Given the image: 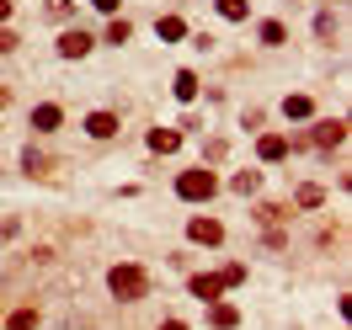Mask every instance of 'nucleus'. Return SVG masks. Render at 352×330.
<instances>
[{
    "label": "nucleus",
    "instance_id": "4",
    "mask_svg": "<svg viewBox=\"0 0 352 330\" xmlns=\"http://www.w3.org/2000/svg\"><path fill=\"white\" fill-rule=\"evenodd\" d=\"M342 139H347V123H342V117H331V123H320V128L309 133V144H320V150H336Z\"/></svg>",
    "mask_w": 352,
    "mask_h": 330
},
{
    "label": "nucleus",
    "instance_id": "16",
    "mask_svg": "<svg viewBox=\"0 0 352 330\" xmlns=\"http://www.w3.org/2000/svg\"><path fill=\"white\" fill-rule=\"evenodd\" d=\"M235 320H241V314H235V309H230V304H214V325H219V330H230V325H235Z\"/></svg>",
    "mask_w": 352,
    "mask_h": 330
},
{
    "label": "nucleus",
    "instance_id": "1",
    "mask_svg": "<svg viewBox=\"0 0 352 330\" xmlns=\"http://www.w3.org/2000/svg\"><path fill=\"white\" fill-rule=\"evenodd\" d=\"M107 287H112V298L133 304V298H144V293H150V272H144V266H133V261H123V266H112V272H107Z\"/></svg>",
    "mask_w": 352,
    "mask_h": 330
},
{
    "label": "nucleus",
    "instance_id": "5",
    "mask_svg": "<svg viewBox=\"0 0 352 330\" xmlns=\"http://www.w3.org/2000/svg\"><path fill=\"white\" fill-rule=\"evenodd\" d=\"M59 123H65V107H59V102H43V107H32V128H38V133H54Z\"/></svg>",
    "mask_w": 352,
    "mask_h": 330
},
{
    "label": "nucleus",
    "instance_id": "17",
    "mask_svg": "<svg viewBox=\"0 0 352 330\" xmlns=\"http://www.w3.org/2000/svg\"><path fill=\"white\" fill-rule=\"evenodd\" d=\"M38 325V314H32V309H16V314H11V330H32Z\"/></svg>",
    "mask_w": 352,
    "mask_h": 330
},
{
    "label": "nucleus",
    "instance_id": "10",
    "mask_svg": "<svg viewBox=\"0 0 352 330\" xmlns=\"http://www.w3.org/2000/svg\"><path fill=\"white\" fill-rule=\"evenodd\" d=\"M155 32H160L166 43H182V38H187V22H182V16H160V22H155Z\"/></svg>",
    "mask_w": 352,
    "mask_h": 330
},
{
    "label": "nucleus",
    "instance_id": "14",
    "mask_svg": "<svg viewBox=\"0 0 352 330\" xmlns=\"http://www.w3.org/2000/svg\"><path fill=\"white\" fill-rule=\"evenodd\" d=\"M320 202H326V187H315V181L299 187V208H320Z\"/></svg>",
    "mask_w": 352,
    "mask_h": 330
},
{
    "label": "nucleus",
    "instance_id": "7",
    "mask_svg": "<svg viewBox=\"0 0 352 330\" xmlns=\"http://www.w3.org/2000/svg\"><path fill=\"white\" fill-rule=\"evenodd\" d=\"M86 133H91V139H118V112H91Z\"/></svg>",
    "mask_w": 352,
    "mask_h": 330
},
{
    "label": "nucleus",
    "instance_id": "8",
    "mask_svg": "<svg viewBox=\"0 0 352 330\" xmlns=\"http://www.w3.org/2000/svg\"><path fill=\"white\" fill-rule=\"evenodd\" d=\"M59 54H65V59H86L91 38H86V32H65V38H59Z\"/></svg>",
    "mask_w": 352,
    "mask_h": 330
},
{
    "label": "nucleus",
    "instance_id": "21",
    "mask_svg": "<svg viewBox=\"0 0 352 330\" xmlns=\"http://www.w3.org/2000/svg\"><path fill=\"white\" fill-rule=\"evenodd\" d=\"M96 11H107V16H112V11H118V0H96Z\"/></svg>",
    "mask_w": 352,
    "mask_h": 330
},
{
    "label": "nucleus",
    "instance_id": "19",
    "mask_svg": "<svg viewBox=\"0 0 352 330\" xmlns=\"http://www.w3.org/2000/svg\"><path fill=\"white\" fill-rule=\"evenodd\" d=\"M262 43H283V22H262Z\"/></svg>",
    "mask_w": 352,
    "mask_h": 330
},
{
    "label": "nucleus",
    "instance_id": "20",
    "mask_svg": "<svg viewBox=\"0 0 352 330\" xmlns=\"http://www.w3.org/2000/svg\"><path fill=\"white\" fill-rule=\"evenodd\" d=\"M11 48H16V32H6V27H0V54H11Z\"/></svg>",
    "mask_w": 352,
    "mask_h": 330
},
{
    "label": "nucleus",
    "instance_id": "2",
    "mask_svg": "<svg viewBox=\"0 0 352 330\" xmlns=\"http://www.w3.org/2000/svg\"><path fill=\"white\" fill-rule=\"evenodd\" d=\"M245 283V266H219V272H203V277H192V293L198 298H219L224 287Z\"/></svg>",
    "mask_w": 352,
    "mask_h": 330
},
{
    "label": "nucleus",
    "instance_id": "12",
    "mask_svg": "<svg viewBox=\"0 0 352 330\" xmlns=\"http://www.w3.org/2000/svg\"><path fill=\"white\" fill-rule=\"evenodd\" d=\"M192 96H198V75L182 69V75H176V102H192Z\"/></svg>",
    "mask_w": 352,
    "mask_h": 330
},
{
    "label": "nucleus",
    "instance_id": "18",
    "mask_svg": "<svg viewBox=\"0 0 352 330\" xmlns=\"http://www.w3.org/2000/svg\"><path fill=\"white\" fill-rule=\"evenodd\" d=\"M219 11L230 16V22H241V16H245V0H219Z\"/></svg>",
    "mask_w": 352,
    "mask_h": 330
},
{
    "label": "nucleus",
    "instance_id": "9",
    "mask_svg": "<svg viewBox=\"0 0 352 330\" xmlns=\"http://www.w3.org/2000/svg\"><path fill=\"white\" fill-rule=\"evenodd\" d=\"M150 150H155V154L182 150V133H176V128H150Z\"/></svg>",
    "mask_w": 352,
    "mask_h": 330
},
{
    "label": "nucleus",
    "instance_id": "3",
    "mask_svg": "<svg viewBox=\"0 0 352 330\" xmlns=\"http://www.w3.org/2000/svg\"><path fill=\"white\" fill-rule=\"evenodd\" d=\"M176 192H182V198L187 202H208L214 198V192H219V181H214V171H182V176H176Z\"/></svg>",
    "mask_w": 352,
    "mask_h": 330
},
{
    "label": "nucleus",
    "instance_id": "15",
    "mask_svg": "<svg viewBox=\"0 0 352 330\" xmlns=\"http://www.w3.org/2000/svg\"><path fill=\"white\" fill-rule=\"evenodd\" d=\"M230 187H235V192H245V198H251V192H256V187H262V176H256V171H241V176L230 181Z\"/></svg>",
    "mask_w": 352,
    "mask_h": 330
},
{
    "label": "nucleus",
    "instance_id": "22",
    "mask_svg": "<svg viewBox=\"0 0 352 330\" xmlns=\"http://www.w3.org/2000/svg\"><path fill=\"white\" fill-rule=\"evenodd\" d=\"M160 330H187V325H182V320H166V325H160Z\"/></svg>",
    "mask_w": 352,
    "mask_h": 330
},
{
    "label": "nucleus",
    "instance_id": "23",
    "mask_svg": "<svg viewBox=\"0 0 352 330\" xmlns=\"http://www.w3.org/2000/svg\"><path fill=\"white\" fill-rule=\"evenodd\" d=\"M6 16H11V5H6V0H0V22H6Z\"/></svg>",
    "mask_w": 352,
    "mask_h": 330
},
{
    "label": "nucleus",
    "instance_id": "6",
    "mask_svg": "<svg viewBox=\"0 0 352 330\" xmlns=\"http://www.w3.org/2000/svg\"><path fill=\"white\" fill-rule=\"evenodd\" d=\"M187 235H192L198 245H219L224 240V224L219 219H192V224H187Z\"/></svg>",
    "mask_w": 352,
    "mask_h": 330
},
{
    "label": "nucleus",
    "instance_id": "11",
    "mask_svg": "<svg viewBox=\"0 0 352 330\" xmlns=\"http://www.w3.org/2000/svg\"><path fill=\"white\" fill-rule=\"evenodd\" d=\"M256 150H262V160H283V154H288V139H278V133H267V139L256 144Z\"/></svg>",
    "mask_w": 352,
    "mask_h": 330
},
{
    "label": "nucleus",
    "instance_id": "13",
    "mask_svg": "<svg viewBox=\"0 0 352 330\" xmlns=\"http://www.w3.org/2000/svg\"><path fill=\"white\" fill-rule=\"evenodd\" d=\"M283 112H288V117H299V123H305L309 112H315V102H309V96H288V102H283Z\"/></svg>",
    "mask_w": 352,
    "mask_h": 330
}]
</instances>
